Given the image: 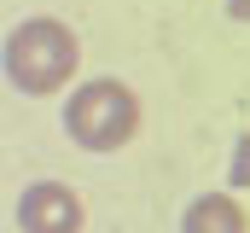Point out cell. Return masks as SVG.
<instances>
[{
  "mask_svg": "<svg viewBox=\"0 0 250 233\" xmlns=\"http://www.w3.org/2000/svg\"><path fill=\"white\" fill-rule=\"evenodd\" d=\"M227 18H239V23H250V0H227Z\"/></svg>",
  "mask_w": 250,
  "mask_h": 233,
  "instance_id": "cell-6",
  "label": "cell"
},
{
  "mask_svg": "<svg viewBox=\"0 0 250 233\" xmlns=\"http://www.w3.org/2000/svg\"><path fill=\"white\" fill-rule=\"evenodd\" d=\"M18 228L23 233H82L87 228V204L64 181H35L18 198Z\"/></svg>",
  "mask_w": 250,
  "mask_h": 233,
  "instance_id": "cell-3",
  "label": "cell"
},
{
  "mask_svg": "<svg viewBox=\"0 0 250 233\" xmlns=\"http://www.w3.org/2000/svg\"><path fill=\"white\" fill-rule=\"evenodd\" d=\"M227 181L250 192V134H239V140H233V169H227Z\"/></svg>",
  "mask_w": 250,
  "mask_h": 233,
  "instance_id": "cell-5",
  "label": "cell"
},
{
  "mask_svg": "<svg viewBox=\"0 0 250 233\" xmlns=\"http://www.w3.org/2000/svg\"><path fill=\"white\" fill-rule=\"evenodd\" d=\"M64 134L82 152H123L140 134V93L117 76H87L64 99Z\"/></svg>",
  "mask_w": 250,
  "mask_h": 233,
  "instance_id": "cell-2",
  "label": "cell"
},
{
  "mask_svg": "<svg viewBox=\"0 0 250 233\" xmlns=\"http://www.w3.org/2000/svg\"><path fill=\"white\" fill-rule=\"evenodd\" d=\"M245 210L233 192H198L187 210H181V233H245Z\"/></svg>",
  "mask_w": 250,
  "mask_h": 233,
  "instance_id": "cell-4",
  "label": "cell"
},
{
  "mask_svg": "<svg viewBox=\"0 0 250 233\" xmlns=\"http://www.w3.org/2000/svg\"><path fill=\"white\" fill-rule=\"evenodd\" d=\"M0 64H6V82H12L18 93L47 99V93H59V88L76 82V70H82V41H76V29L59 23V18H23V23L6 35Z\"/></svg>",
  "mask_w": 250,
  "mask_h": 233,
  "instance_id": "cell-1",
  "label": "cell"
}]
</instances>
